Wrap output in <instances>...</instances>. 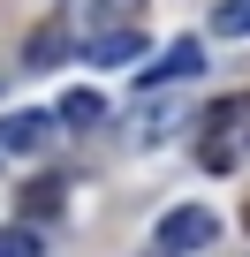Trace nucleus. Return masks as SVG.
Returning <instances> with one entry per match:
<instances>
[{
	"label": "nucleus",
	"instance_id": "f257e3e1",
	"mask_svg": "<svg viewBox=\"0 0 250 257\" xmlns=\"http://www.w3.org/2000/svg\"><path fill=\"white\" fill-rule=\"evenodd\" d=\"M242 159H250V91L220 98L205 113V128H197V167L205 174H235Z\"/></svg>",
	"mask_w": 250,
	"mask_h": 257
},
{
	"label": "nucleus",
	"instance_id": "f03ea898",
	"mask_svg": "<svg viewBox=\"0 0 250 257\" xmlns=\"http://www.w3.org/2000/svg\"><path fill=\"white\" fill-rule=\"evenodd\" d=\"M212 234H220V219H212L205 204H175V212L159 219V257H197Z\"/></svg>",
	"mask_w": 250,
	"mask_h": 257
},
{
	"label": "nucleus",
	"instance_id": "7ed1b4c3",
	"mask_svg": "<svg viewBox=\"0 0 250 257\" xmlns=\"http://www.w3.org/2000/svg\"><path fill=\"white\" fill-rule=\"evenodd\" d=\"M197 68H205V46H197V38H175V46H167L159 61H144V91H167V83H190Z\"/></svg>",
	"mask_w": 250,
	"mask_h": 257
},
{
	"label": "nucleus",
	"instance_id": "20e7f679",
	"mask_svg": "<svg viewBox=\"0 0 250 257\" xmlns=\"http://www.w3.org/2000/svg\"><path fill=\"white\" fill-rule=\"evenodd\" d=\"M144 31L137 23H114V31H99V38H84V53H91V68H121V61H144Z\"/></svg>",
	"mask_w": 250,
	"mask_h": 257
},
{
	"label": "nucleus",
	"instance_id": "39448f33",
	"mask_svg": "<svg viewBox=\"0 0 250 257\" xmlns=\"http://www.w3.org/2000/svg\"><path fill=\"white\" fill-rule=\"evenodd\" d=\"M137 8H144V0H61V23H68V31L91 23V38H99V31H114V23H129Z\"/></svg>",
	"mask_w": 250,
	"mask_h": 257
},
{
	"label": "nucleus",
	"instance_id": "423d86ee",
	"mask_svg": "<svg viewBox=\"0 0 250 257\" xmlns=\"http://www.w3.org/2000/svg\"><path fill=\"white\" fill-rule=\"evenodd\" d=\"M175 121H182V98H167V91H144V106L129 113V144H152V137H167Z\"/></svg>",
	"mask_w": 250,
	"mask_h": 257
},
{
	"label": "nucleus",
	"instance_id": "0eeeda50",
	"mask_svg": "<svg viewBox=\"0 0 250 257\" xmlns=\"http://www.w3.org/2000/svg\"><path fill=\"white\" fill-rule=\"evenodd\" d=\"M61 113H0V152H46Z\"/></svg>",
	"mask_w": 250,
	"mask_h": 257
},
{
	"label": "nucleus",
	"instance_id": "6e6552de",
	"mask_svg": "<svg viewBox=\"0 0 250 257\" xmlns=\"http://www.w3.org/2000/svg\"><path fill=\"white\" fill-rule=\"evenodd\" d=\"M68 53H76V31H68V23H46V31L23 46V68H61Z\"/></svg>",
	"mask_w": 250,
	"mask_h": 257
},
{
	"label": "nucleus",
	"instance_id": "1a4fd4ad",
	"mask_svg": "<svg viewBox=\"0 0 250 257\" xmlns=\"http://www.w3.org/2000/svg\"><path fill=\"white\" fill-rule=\"evenodd\" d=\"M91 121H106V98L84 83V91H68V98H61V128H91Z\"/></svg>",
	"mask_w": 250,
	"mask_h": 257
},
{
	"label": "nucleus",
	"instance_id": "9d476101",
	"mask_svg": "<svg viewBox=\"0 0 250 257\" xmlns=\"http://www.w3.org/2000/svg\"><path fill=\"white\" fill-rule=\"evenodd\" d=\"M212 38H250V0H220L212 8Z\"/></svg>",
	"mask_w": 250,
	"mask_h": 257
},
{
	"label": "nucleus",
	"instance_id": "9b49d317",
	"mask_svg": "<svg viewBox=\"0 0 250 257\" xmlns=\"http://www.w3.org/2000/svg\"><path fill=\"white\" fill-rule=\"evenodd\" d=\"M61 197H68L61 182H31V189H23V219H53V212H61Z\"/></svg>",
	"mask_w": 250,
	"mask_h": 257
},
{
	"label": "nucleus",
	"instance_id": "f8f14e48",
	"mask_svg": "<svg viewBox=\"0 0 250 257\" xmlns=\"http://www.w3.org/2000/svg\"><path fill=\"white\" fill-rule=\"evenodd\" d=\"M0 257H46V234L38 227H0Z\"/></svg>",
	"mask_w": 250,
	"mask_h": 257
}]
</instances>
